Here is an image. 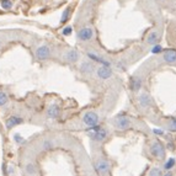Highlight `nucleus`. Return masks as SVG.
Returning a JSON list of instances; mask_svg holds the SVG:
<instances>
[{"instance_id":"nucleus-1","label":"nucleus","mask_w":176,"mask_h":176,"mask_svg":"<svg viewBox=\"0 0 176 176\" xmlns=\"http://www.w3.org/2000/svg\"><path fill=\"white\" fill-rule=\"evenodd\" d=\"M150 152H152V154H153L155 158L163 159V158L165 157V150H164L163 145H161L159 142H157V143H154V144H153V147H152Z\"/></svg>"},{"instance_id":"nucleus-2","label":"nucleus","mask_w":176,"mask_h":176,"mask_svg":"<svg viewBox=\"0 0 176 176\" xmlns=\"http://www.w3.org/2000/svg\"><path fill=\"white\" fill-rule=\"evenodd\" d=\"M83 121H84L85 124L92 127V126H95V124L98 122V116H97L95 112H88V113H85Z\"/></svg>"},{"instance_id":"nucleus-3","label":"nucleus","mask_w":176,"mask_h":176,"mask_svg":"<svg viewBox=\"0 0 176 176\" xmlns=\"http://www.w3.org/2000/svg\"><path fill=\"white\" fill-rule=\"evenodd\" d=\"M49 48L47 47V46H41V47H38L37 49H36V57H37V59H40V61H43V59H47L48 57H49Z\"/></svg>"},{"instance_id":"nucleus-4","label":"nucleus","mask_w":176,"mask_h":176,"mask_svg":"<svg viewBox=\"0 0 176 176\" xmlns=\"http://www.w3.org/2000/svg\"><path fill=\"white\" fill-rule=\"evenodd\" d=\"M115 124L119 129H127V128H129L131 122H129V119L127 117H118V118H116Z\"/></svg>"},{"instance_id":"nucleus-5","label":"nucleus","mask_w":176,"mask_h":176,"mask_svg":"<svg viewBox=\"0 0 176 176\" xmlns=\"http://www.w3.org/2000/svg\"><path fill=\"white\" fill-rule=\"evenodd\" d=\"M97 75H98L101 79H108V78L112 75V70H111L108 67L103 65V67H100V68L97 69Z\"/></svg>"},{"instance_id":"nucleus-6","label":"nucleus","mask_w":176,"mask_h":176,"mask_svg":"<svg viewBox=\"0 0 176 176\" xmlns=\"http://www.w3.org/2000/svg\"><path fill=\"white\" fill-rule=\"evenodd\" d=\"M92 35H94V32L90 27H84L83 30L79 31V38L82 41H89L92 37Z\"/></svg>"},{"instance_id":"nucleus-7","label":"nucleus","mask_w":176,"mask_h":176,"mask_svg":"<svg viewBox=\"0 0 176 176\" xmlns=\"http://www.w3.org/2000/svg\"><path fill=\"white\" fill-rule=\"evenodd\" d=\"M108 168H110V165H108V163L105 161V160H100V161H97V164H96V170H97L100 174L107 173Z\"/></svg>"},{"instance_id":"nucleus-8","label":"nucleus","mask_w":176,"mask_h":176,"mask_svg":"<svg viewBox=\"0 0 176 176\" xmlns=\"http://www.w3.org/2000/svg\"><path fill=\"white\" fill-rule=\"evenodd\" d=\"M164 59L169 63H173L176 61V49H168L164 53Z\"/></svg>"},{"instance_id":"nucleus-9","label":"nucleus","mask_w":176,"mask_h":176,"mask_svg":"<svg viewBox=\"0 0 176 176\" xmlns=\"http://www.w3.org/2000/svg\"><path fill=\"white\" fill-rule=\"evenodd\" d=\"M20 123H22V118L16 117V116H12V117H10V118L6 121V128H11V127L17 126V124H20Z\"/></svg>"},{"instance_id":"nucleus-10","label":"nucleus","mask_w":176,"mask_h":176,"mask_svg":"<svg viewBox=\"0 0 176 176\" xmlns=\"http://www.w3.org/2000/svg\"><path fill=\"white\" fill-rule=\"evenodd\" d=\"M106 136H107V132L105 129H101V128H97L96 132L94 134H91V137L96 140H103L106 138Z\"/></svg>"},{"instance_id":"nucleus-11","label":"nucleus","mask_w":176,"mask_h":176,"mask_svg":"<svg viewBox=\"0 0 176 176\" xmlns=\"http://www.w3.org/2000/svg\"><path fill=\"white\" fill-rule=\"evenodd\" d=\"M65 58H67L69 62H77V61L79 59V54H78V52H77V51L70 49V51L65 54Z\"/></svg>"},{"instance_id":"nucleus-12","label":"nucleus","mask_w":176,"mask_h":176,"mask_svg":"<svg viewBox=\"0 0 176 176\" xmlns=\"http://www.w3.org/2000/svg\"><path fill=\"white\" fill-rule=\"evenodd\" d=\"M158 40H159V35L157 32H152V33H149V36L147 38V42L149 44H154V43H157Z\"/></svg>"},{"instance_id":"nucleus-13","label":"nucleus","mask_w":176,"mask_h":176,"mask_svg":"<svg viewBox=\"0 0 176 176\" xmlns=\"http://www.w3.org/2000/svg\"><path fill=\"white\" fill-rule=\"evenodd\" d=\"M139 103L143 106V107H147L149 106V96L147 94H142L139 96Z\"/></svg>"},{"instance_id":"nucleus-14","label":"nucleus","mask_w":176,"mask_h":176,"mask_svg":"<svg viewBox=\"0 0 176 176\" xmlns=\"http://www.w3.org/2000/svg\"><path fill=\"white\" fill-rule=\"evenodd\" d=\"M48 116L51 117V118H56L57 116H58V113H59V108L57 107V106H52V107H49L48 108Z\"/></svg>"},{"instance_id":"nucleus-15","label":"nucleus","mask_w":176,"mask_h":176,"mask_svg":"<svg viewBox=\"0 0 176 176\" xmlns=\"http://www.w3.org/2000/svg\"><path fill=\"white\" fill-rule=\"evenodd\" d=\"M88 57L89 58H91V59H94L95 62H100V63H102L103 65H108V62H106V61H103V59H101L100 57H97L96 54H94V53H88Z\"/></svg>"},{"instance_id":"nucleus-16","label":"nucleus","mask_w":176,"mask_h":176,"mask_svg":"<svg viewBox=\"0 0 176 176\" xmlns=\"http://www.w3.org/2000/svg\"><path fill=\"white\" fill-rule=\"evenodd\" d=\"M139 88H140V79H133L132 80V90L137 91Z\"/></svg>"},{"instance_id":"nucleus-17","label":"nucleus","mask_w":176,"mask_h":176,"mask_svg":"<svg viewBox=\"0 0 176 176\" xmlns=\"http://www.w3.org/2000/svg\"><path fill=\"white\" fill-rule=\"evenodd\" d=\"M11 6H12L11 0H1V7H4L5 10L11 9Z\"/></svg>"},{"instance_id":"nucleus-18","label":"nucleus","mask_w":176,"mask_h":176,"mask_svg":"<svg viewBox=\"0 0 176 176\" xmlns=\"http://www.w3.org/2000/svg\"><path fill=\"white\" fill-rule=\"evenodd\" d=\"M91 68H92V65L89 64V63H83L82 64V70L83 72H91Z\"/></svg>"},{"instance_id":"nucleus-19","label":"nucleus","mask_w":176,"mask_h":176,"mask_svg":"<svg viewBox=\"0 0 176 176\" xmlns=\"http://www.w3.org/2000/svg\"><path fill=\"white\" fill-rule=\"evenodd\" d=\"M174 165H175V159H173V158H171V159H169V161L165 164V169H166V170H169V169H171Z\"/></svg>"},{"instance_id":"nucleus-20","label":"nucleus","mask_w":176,"mask_h":176,"mask_svg":"<svg viewBox=\"0 0 176 176\" xmlns=\"http://www.w3.org/2000/svg\"><path fill=\"white\" fill-rule=\"evenodd\" d=\"M68 15H69V9H65L63 15H62V19H61V22H65L67 19H68Z\"/></svg>"},{"instance_id":"nucleus-21","label":"nucleus","mask_w":176,"mask_h":176,"mask_svg":"<svg viewBox=\"0 0 176 176\" xmlns=\"http://www.w3.org/2000/svg\"><path fill=\"white\" fill-rule=\"evenodd\" d=\"M6 101H7L6 95H5V94H2V92H0V106L5 105V103H6Z\"/></svg>"},{"instance_id":"nucleus-22","label":"nucleus","mask_w":176,"mask_h":176,"mask_svg":"<svg viewBox=\"0 0 176 176\" xmlns=\"http://www.w3.org/2000/svg\"><path fill=\"white\" fill-rule=\"evenodd\" d=\"M169 128L171 131H176V118H173L170 122H169Z\"/></svg>"},{"instance_id":"nucleus-23","label":"nucleus","mask_w":176,"mask_h":176,"mask_svg":"<svg viewBox=\"0 0 176 176\" xmlns=\"http://www.w3.org/2000/svg\"><path fill=\"white\" fill-rule=\"evenodd\" d=\"M72 31H73L72 26H67V27L63 30V35H64V36H69V35L72 33Z\"/></svg>"},{"instance_id":"nucleus-24","label":"nucleus","mask_w":176,"mask_h":176,"mask_svg":"<svg viewBox=\"0 0 176 176\" xmlns=\"http://www.w3.org/2000/svg\"><path fill=\"white\" fill-rule=\"evenodd\" d=\"M161 175V171L159 169H153L150 173H149V176H160Z\"/></svg>"},{"instance_id":"nucleus-25","label":"nucleus","mask_w":176,"mask_h":176,"mask_svg":"<svg viewBox=\"0 0 176 176\" xmlns=\"http://www.w3.org/2000/svg\"><path fill=\"white\" fill-rule=\"evenodd\" d=\"M161 49H163V48H161L160 46H155V47L152 49V53H159V52H161Z\"/></svg>"},{"instance_id":"nucleus-26","label":"nucleus","mask_w":176,"mask_h":176,"mask_svg":"<svg viewBox=\"0 0 176 176\" xmlns=\"http://www.w3.org/2000/svg\"><path fill=\"white\" fill-rule=\"evenodd\" d=\"M15 140H16L17 143H22V142H23V138H22V137H20L19 134H16V136H15Z\"/></svg>"},{"instance_id":"nucleus-27","label":"nucleus","mask_w":176,"mask_h":176,"mask_svg":"<svg viewBox=\"0 0 176 176\" xmlns=\"http://www.w3.org/2000/svg\"><path fill=\"white\" fill-rule=\"evenodd\" d=\"M33 171H35L33 166H32V165H28V166H27V173H33Z\"/></svg>"},{"instance_id":"nucleus-28","label":"nucleus","mask_w":176,"mask_h":176,"mask_svg":"<svg viewBox=\"0 0 176 176\" xmlns=\"http://www.w3.org/2000/svg\"><path fill=\"white\" fill-rule=\"evenodd\" d=\"M154 133H157V134H163V131H160V129H154Z\"/></svg>"},{"instance_id":"nucleus-29","label":"nucleus","mask_w":176,"mask_h":176,"mask_svg":"<svg viewBox=\"0 0 176 176\" xmlns=\"http://www.w3.org/2000/svg\"><path fill=\"white\" fill-rule=\"evenodd\" d=\"M165 176H173L171 174H168V175H165Z\"/></svg>"},{"instance_id":"nucleus-30","label":"nucleus","mask_w":176,"mask_h":176,"mask_svg":"<svg viewBox=\"0 0 176 176\" xmlns=\"http://www.w3.org/2000/svg\"><path fill=\"white\" fill-rule=\"evenodd\" d=\"M0 48H1V42H0Z\"/></svg>"}]
</instances>
